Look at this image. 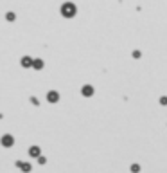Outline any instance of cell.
Instances as JSON below:
<instances>
[{
  "mask_svg": "<svg viewBox=\"0 0 167 173\" xmlns=\"http://www.w3.org/2000/svg\"><path fill=\"white\" fill-rule=\"evenodd\" d=\"M2 143H4V146H11L13 144V137H4Z\"/></svg>",
  "mask_w": 167,
  "mask_h": 173,
  "instance_id": "7a4b0ae2",
  "label": "cell"
},
{
  "mask_svg": "<svg viewBox=\"0 0 167 173\" xmlns=\"http://www.w3.org/2000/svg\"><path fill=\"white\" fill-rule=\"evenodd\" d=\"M63 13H65V16H74L76 9H74V5H70V4H65V5H63Z\"/></svg>",
  "mask_w": 167,
  "mask_h": 173,
  "instance_id": "6da1fadb",
  "label": "cell"
},
{
  "mask_svg": "<svg viewBox=\"0 0 167 173\" xmlns=\"http://www.w3.org/2000/svg\"><path fill=\"white\" fill-rule=\"evenodd\" d=\"M85 94H86V96H90V94H92V88H88V87H86V88H85Z\"/></svg>",
  "mask_w": 167,
  "mask_h": 173,
  "instance_id": "3957f363",
  "label": "cell"
}]
</instances>
